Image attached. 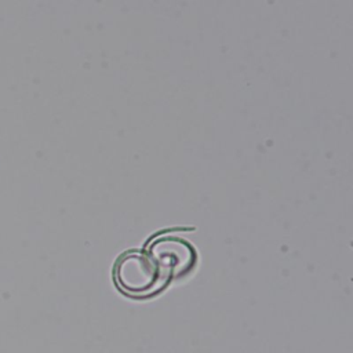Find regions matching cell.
I'll return each mask as SVG.
<instances>
[{
	"instance_id": "cell-1",
	"label": "cell",
	"mask_w": 353,
	"mask_h": 353,
	"mask_svg": "<svg viewBox=\"0 0 353 353\" xmlns=\"http://www.w3.org/2000/svg\"><path fill=\"white\" fill-rule=\"evenodd\" d=\"M114 280L120 291L134 298H149L171 281L156 259L143 251L121 255L114 268Z\"/></svg>"
},
{
	"instance_id": "cell-2",
	"label": "cell",
	"mask_w": 353,
	"mask_h": 353,
	"mask_svg": "<svg viewBox=\"0 0 353 353\" xmlns=\"http://www.w3.org/2000/svg\"><path fill=\"white\" fill-rule=\"evenodd\" d=\"M148 252L161 266L170 280L188 273L196 263V251L185 240L163 236L150 243Z\"/></svg>"
}]
</instances>
